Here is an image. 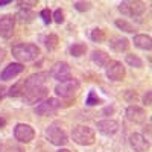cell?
Masks as SVG:
<instances>
[{
    "label": "cell",
    "instance_id": "1",
    "mask_svg": "<svg viewBox=\"0 0 152 152\" xmlns=\"http://www.w3.org/2000/svg\"><path fill=\"white\" fill-rule=\"evenodd\" d=\"M11 53L18 62H31L40 56V47L34 43H20L12 46Z\"/></svg>",
    "mask_w": 152,
    "mask_h": 152
},
{
    "label": "cell",
    "instance_id": "2",
    "mask_svg": "<svg viewBox=\"0 0 152 152\" xmlns=\"http://www.w3.org/2000/svg\"><path fill=\"white\" fill-rule=\"evenodd\" d=\"M72 140L81 146H91L96 142V132L90 126L78 125L76 128L72 129Z\"/></svg>",
    "mask_w": 152,
    "mask_h": 152
},
{
    "label": "cell",
    "instance_id": "3",
    "mask_svg": "<svg viewBox=\"0 0 152 152\" xmlns=\"http://www.w3.org/2000/svg\"><path fill=\"white\" fill-rule=\"evenodd\" d=\"M46 137H47V140L52 143L53 146H58V148L66 146L67 142H69L67 132L62 129V126H61L58 122H53V123H50V125L47 126Z\"/></svg>",
    "mask_w": 152,
    "mask_h": 152
},
{
    "label": "cell",
    "instance_id": "4",
    "mask_svg": "<svg viewBox=\"0 0 152 152\" xmlns=\"http://www.w3.org/2000/svg\"><path fill=\"white\" fill-rule=\"evenodd\" d=\"M119 11L125 17H142L146 12V5L143 2H137V0H126L119 5Z\"/></svg>",
    "mask_w": 152,
    "mask_h": 152
},
{
    "label": "cell",
    "instance_id": "5",
    "mask_svg": "<svg viewBox=\"0 0 152 152\" xmlns=\"http://www.w3.org/2000/svg\"><path fill=\"white\" fill-rule=\"evenodd\" d=\"M47 96H49V90H47L46 85H43V87H37V88L26 90L21 99L26 105H37V104L43 102L44 99H47Z\"/></svg>",
    "mask_w": 152,
    "mask_h": 152
},
{
    "label": "cell",
    "instance_id": "6",
    "mask_svg": "<svg viewBox=\"0 0 152 152\" xmlns=\"http://www.w3.org/2000/svg\"><path fill=\"white\" fill-rule=\"evenodd\" d=\"M49 75H50V78H53L58 82H66V81L72 79V70H70V66L66 61H56L55 64L50 67Z\"/></svg>",
    "mask_w": 152,
    "mask_h": 152
},
{
    "label": "cell",
    "instance_id": "7",
    "mask_svg": "<svg viewBox=\"0 0 152 152\" xmlns=\"http://www.w3.org/2000/svg\"><path fill=\"white\" fill-rule=\"evenodd\" d=\"M59 108H61V102L56 97H47V99H44L43 102H40L35 107V113L38 114V116H41V117H46V116L56 114Z\"/></svg>",
    "mask_w": 152,
    "mask_h": 152
},
{
    "label": "cell",
    "instance_id": "8",
    "mask_svg": "<svg viewBox=\"0 0 152 152\" xmlns=\"http://www.w3.org/2000/svg\"><path fill=\"white\" fill-rule=\"evenodd\" d=\"M79 87H81V82L78 79L72 78L66 82H59L55 87V93L59 97H72V96H75L76 93H78Z\"/></svg>",
    "mask_w": 152,
    "mask_h": 152
},
{
    "label": "cell",
    "instance_id": "9",
    "mask_svg": "<svg viewBox=\"0 0 152 152\" xmlns=\"http://www.w3.org/2000/svg\"><path fill=\"white\" fill-rule=\"evenodd\" d=\"M105 73H107V78L110 81L120 82L126 76V69L120 61H110L108 66L105 67Z\"/></svg>",
    "mask_w": 152,
    "mask_h": 152
},
{
    "label": "cell",
    "instance_id": "10",
    "mask_svg": "<svg viewBox=\"0 0 152 152\" xmlns=\"http://www.w3.org/2000/svg\"><path fill=\"white\" fill-rule=\"evenodd\" d=\"M35 137V131L28 123H17L14 128V138L20 143H31Z\"/></svg>",
    "mask_w": 152,
    "mask_h": 152
},
{
    "label": "cell",
    "instance_id": "11",
    "mask_svg": "<svg viewBox=\"0 0 152 152\" xmlns=\"http://www.w3.org/2000/svg\"><path fill=\"white\" fill-rule=\"evenodd\" d=\"M14 28H15V15L12 14H5L0 17V37L9 40L14 34Z\"/></svg>",
    "mask_w": 152,
    "mask_h": 152
},
{
    "label": "cell",
    "instance_id": "12",
    "mask_svg": "<svg viewBox=\"0 0 152 152\" xmlns=\"http://www.w3.org/2000/svg\"><path fill=\"white\" fill-rule=\"evenodd\" d=\"M125 116L131 123H137V125L145 123L146 119H148L146 111L143 108H140V107H137V105H129L128 108H126V111H125Z\"/></svg>",
    "mask_w": 152,
    "mask_h": 152
},
{
    "label": "cell",
    "instance_id": "13",
    "mask_svg": "<svg viewBox=\"0 0 152 152\" xmlns=\"http://www.w3.org/2000/svg\"><path fill=\"white\" fill-rule=\"evenodd\" d=\"M129 145L131 148L135 151V152H148L149 148H151V142L143 135V134H138V132H134L129 135Z\"/></svg>",
    "mask_w": 152,
    "mask_h": 152
},
{
    "label": "cell",
    "instance_id": "14",
    "mask_svg": "<svg viewBox=\"0 0 152 152\" xmlns=\"http://www.w3.org/2000/svg\"><path fill=\"white\" fill-rule=\"evenodd\" d=\"M24 72V66L21 62H11L6 67H3V70L0 72V79L2 81H11L17 78L18 75H21Z\"/></svg>",
    "mask_w": 152,
    "mask_h": 152
},
{
    "label": "cell",
    "instance_id": "15",
    "mask_svg": "<svg viewBox=\"0 0 152 152\" xmlns=\"http://www.w3.org/2000/svg\"><path fill=\"white\" fill-rule=\"evenodd\" d=\"M49 72H38L31 75L28 79H24V91L31 90V88H37V87H43L44 82L49 79Z\"/></svg>",
    "mask_w": 152,
    "mask_h": 152
},
{
    "label": "cell",
    "instance_id": "16",
    "mask_svg": "<svg viewBox=\"0 0 152 152\" xmlns=\"http://www.w3.org/2000/svg\"><path fill=\"white\" fill-rule=\"evenodd\" d=\"M96 128L100 134H104V135H114L119 128H120V125L117 120H113V119H105V120H100L97 122L96 125Z\"/></svg>",
    "mask_w": 152,
    "mask_h": 152
},
{
    "label": "cell",
    "instance_id": "17",
    "mask_svg": "<svg viewBox=\"0 0 152 152\" xmlns=\"http://www.w3.org/2000/svg\"><path fill=\"white\" fill-rule=\"evenodd\" d=\"M108 46L113 52L116 53H122V52H128L129 49V40L125 37H120V35H116V37H111L110 41H108Z\"/></svg>",
    "mask_w": 152,
    "mask_h": 152
},
{
    "label": "cell",
    "instance_id": "18",
    "mask_svg": "<svg viewBox=\"0 0 152 152\" xmlns=\"http://www.w3.org/2000/svg\"><path fill=\"white\" fill-rule=\"evenodd\" d=\"M90 58H91V62H93L94 66L102 67V69H105L108 66V62L111 61L110 59V55L107 52H104V50H93Z\"/></svg>",
    "mask_w": 152,
    "mask_h": 152
},
{
    "label": "cell",
    "instance_id": "19",
    "mask_svg": "<svg viewBox=\"0 0 152 152\" xmlns=\"http://www.w3.org/2000/svg\"><path fill=\"white\" fill-rule=\"evenodd\" d=\"M134 46L138 47V49H142V50H149L152 49V38L149 35H145V34H138L134 37V40H132Z\"/></svg>",
    "mask_w": 152,
    "mask_h": 152
},
{
    "label": "cell",
    "instance_id": "20",
    "mask_svg": "<svg viewBox=\"0 0 152 152\" xmlns=\"http://www.w3.org/2000/svg\"><path fill=\"white\" fill-rule=\"evenodd\" d=\"M35 17L37 15H35L34 11H31V9H20L15 14V21H18L21 24H28V23H32Z\"/></svg>",
    "mask_w": 152,
    "mask_h": 152
},
{
    "label": "cell",
    "instance_id": "21",
    "mask_svg": "<svg viewBox=\"0 0 152 152\" xmlns=\"http://www.w3.org/2000/svg\"><path fill=\"white\" fill-rule=\"evenodd\" d=\"M85 52H87V46L84 43H73L69 47L70 56H75V58H81L82 55H85Z\"/></svg>",
    "mask_w": 152,
    "mask_h": 152
},
{
    "label": "cell",
    "instance_id": "22",
    "mask_svg": "<svg viewBox=\"0 0 152 152\" xmlns=\"http://www.w3.org/2000/svg\"><path fill=\"white\" fill-rule=\"evenodd\" d=\"M24 94V81H18L8 90V96L11 97H23Z\"/></svg>",
    "mask_w": 152,
    "mask_h": 152
},
{
    "label": "cell",
    "instance_id": "23",
    "mask_svg": "<svg viewBox=\"0 0 152 152\" xmlns=\"http://www.w3.org/2000/svg\"><path fill=\"white\" fill-rule=\"evenodd\" d=\"M114 24H116V28L126 32V34H134L135 32V28L132 26V24L129 21H126L125 18H117L116 21H114Z\"/></svg>",
    "mask_w": 152,
    "mask_h": 152
},
{
    "label": "cell",
    "instance_id": "24",
    "mask_svg": "<svg viewBox=\"0 0 152 152\" xmlns=\"http://www.w3.org/2000/svg\"><path fill=\"white\" fill-rule=\"evenodd\" d=\"M43 43H44V46H46L47 50H55L58 47V43L59 41H58V37L55 34H49V35L43 37Z\"/></svg>",
    "mask_w": 152,
    "mask_h": 152
},
{
    "label": "cell",
    "instance_id": "25",
    "mask_svg": "<svg viewBox=\"0 0 152 152\" xmlns=\"http://www.w3.org/2000/svg\"><path fill=\"white\" fill-rule=\"evenodd\" d=\"M125 62L129 67H134V69H142L143 67V61L138 58L137 55H134V53H128V55H126L125 56Z\"/></svg>",
    "mask_w": 152,
    "mask_h": 152
},
{
    "label": "cell",
    "instance_id": "26",
    "mask_svg": "<svg viewBox=\"0 0 152 152\" xmlns=\"http://www.w3.org/2000/svg\"><path fill=\"white\" fill-rule=\"evenodd\" d=\"M90 38H91V41H94V43H104L107 35H105V31L96 28V29H93L90 32Z\"/></svg>",
    "mask_w": 152,
    "mask_h": 152
},
{
    "label": "cell",
    "instance_id": "27",
    "mask_svg": "<svg viewBox=\"0 0 152 152\" xmlns=\"http://www.w3.org/2000/svg\"><path fill=\"white\" fill-rule=\"evenodd\" d=\"M85 104L88 107H94V105H99V104H102V99L97 97V94L94 91H90L87 96V100H85Z\"/></svg>",
    "mask_w": 152,
    "mask_h": 152
},
{
    "label": "cell",
    "instance_id": "28",
    "mask_svg": "<svg viewBox=\"0 0 152 152\" xmlns=\"http://www.w3.org/2000/svg\"><path fill=\"white\" fill-rule=\"evenodd\" d=\"M73 6H75V9L78 11V12H87V11L91 9L93 3L91 2H75Z\"/></svg>",
    "mask_w": 152,
    "mask_h": 152
},
{
    "label": "cell",
    "instance_id": "29",
    "mask_svg": "<svg viewBox=\"0 0 152 152\" xmlns=\"http://www.w3.org/2000/svg\"><path fill=\"white\" fill-rule=\"evenodd\" d=\"M40 17L43 18V21H44L46 24H50V23L53 21V18H52V12H50L49 8H44V9L40 12Z\"/></svg>",
    "mask_w": 152,
    "mask_h": 152
},
{
    "label": "cell",
    "instance_id": "30",
    "mask_svg": "<svg viewBox=\"0 0 152 152\" xmlns=\"http://www.w3.org/2000/svg\"><path fill=\"white\" fill-rule=\"evenodd\" d=\"M52 18H53V21H55V23L61 24L62 21H64V11H62L61 8L55 9V12L52 14Z\"/></svg>",
    "mask_w": 152,
    "mask_h": 152
},
{
    "label": "cell",
    "instance_id": "31",
    "mask_svg": "<svg viewBox=\"0 0 152 152\" xmlns=\"http://www.w3.org/2000/svg\"><path fill=\"white\" fill-rule=\"evenodd\" d=\"M17 5L20 6V9H29L31 6H35L37 2L35 0H32V2H17Z\"/></svg>",
    "mask_w": 152,
    "mask_h": 152
},
{
    "label": "cell",
    "instance_id": "32",
    "mask_svg": "<svg viewBox=\"0 0 152 152\" xmlns=\"http://www.w3.org/2000/svg\"><path fill=\"white\" fill-rule=\"evenodd\" d=\"M152 93L151 91H146V94L143 96V105H146V107H151V104H152Z\"/></svg>",
    "mask_w": 152,
    "mask_h": 152
},
{
    "label": "cell",
    "instance_id": "33",
    "mask_svg": "<svg viewBox=\"0 0 152 152\" xmlns=\"http://www.w3.org/2000/svg\"><path fill=\"white\" fill-rule=\"evenodd\" d=\"M6 96H8V88L5 85H0V100L5 99Z\"/></svg>",
    "mask_w": 152,
    "mask_h": 152
},
{
    "label": "cell",
    "instance_id": "34",
    "mask_svg": "<svg viewBox=\"0 0 152 152\" xmlns=\"http://www.w3.org/2000/svg\"><path fill=\"white\" fill-rule=\"evenodd\" d=\"M5 126H6V119L3 116H0V129H3Z\"/></svg>",
    "mask_w": 152,
    "mask_h": 152
},
{
    "label": "cell",
    "instance_id": "35",
    "mask_svg": "<svg viewBox=\"0 0 152 152\" xmlns=\"http://www.w3.org/2000/svg\"><path fill=\"white\" fill-rule=\"evenodd\" d=\"M5 56H6V50L0 47V62H2V61L5 59Z\"/></svg>",
    "mask_w": 152,
    "mask_h": 152
},
{
    "label": "cell",
    "instance_id": "36",
    "mask_svg": "<svg viewBox=\"0 0 152 152\" xmlns=\"http://www.w3.org/2000/svg\"><path fill=\"white\" fill-rule=\"evenodd\" d=\"M11 0H3V2H0V6H5V5H9Z\"/></svg>",
    "mask_w": 152,
    "mask_h": 152
},
{
    "label": "cell",
    "instance_id": "37",
    "mask_svg": "<svg viewBox=\"0 0 152 152\" xmlns=\"http://www.w3.org/2000/svg\"><path fill=\"white\" fill-rule=\"evenodd\" d=\"M56 152H72V151H69V149H66V148H59Z\"/></svg>",
    "mask_w": 152,
    "mask_h": 152
}]
</instances>
